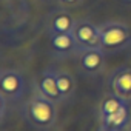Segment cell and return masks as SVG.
I'll return each mask as SVG.
<instances>
[{"mask_svg": "<svg viewBox=\"0 0 131 131\" xmlns=\"http://www.w3.org/2000/svg\"><path fill=\"white\" fill-rule=\"evenodd\" d=\"M100 31V48L106 54L119 52L131 45V29L126 23L119 20L105 22L99 26Z\"/></svg>", "mask_w": 131, "mask_h": 131, "instance_id": "cell-2", "label": "cell"}, {"mask_svg": "<svg viewBox=\"0 0 131 131\" xmlns=\"http://www.w3.org/2000/svg\"><path fill=\"white\" fill-rule=\"evenodd\" d=\"M25 119L36 129H49L57 119L56 102L42 94L32 96L25 105Z\"/></svg>", "mask_w": 131, "mask_h": 131, "instance_id": "cell-1", "label": "cell"}, {"mask_svg": "<svg viewBox=\"0 0 131 131\" xmlns=\"http://www.w3.org/2000/svg\"><path fill=\"white\" fill-rule=\"evenodd\" d=\"M57 2H59L62 6H74V5L80 3L82 0H57Z\"/></svg>", "mask_w": 131, "mask_h": 131, "instance_id": "cell-13", "label": "cell"}, {"mask_svg": "<svg viewBox=\"0 0 131 131\" xmlns=\"http://www.w3.org/2000/svg\"><path fill=\"white\" fill-rule=\"evenodd\" d=\"M74 23H76V19L68 11H57V13L51 14L49 23H48V29H49V34L71 32L73 28H74Z\"/></svg>", "mask_w": 131, "mask_h": 131, "instance_id": "cell-9", "label": "cell"}, {"mask_svg": "<svg viewBox=\"0 0 131 131\" xmlns=\"http://www.w3.org/2000/svg\"><path fill=\"white\" fill-rule=\"evenodd\" d=\"M111 88L114 94L129 102L131 100V68L128 67L119 68L111 77Z\"/></svg>", "mask_w": 131, "mask_h": 131, "instance_id": "cell-8", "label": "cell"}, {"mask_svg": "<svg viewBox=\"0 0 131 131\" xmlns=\"http://www.w3.org/2000/svg\"><path fill=\"white\" fill-rule=\"evenodd\" d=\"M37 91H39V94L45 96L46 99H49V100H52L56 103L62 102L59 85H57L56 70H45L39 76V79H37Z\"/></svg>", "mask_w": 131, "mask_h": 131, "instance_id": "cell-7", "label": "cell"}, {"mask_svg": "<svg viewBox=\"0 0 131 131\" xmlns=\"http://www.w3.org/2000/svg\"><path fill=\"white\" fill-rule=\"evenodd\" d=\"M49 45L54 54H57L59 57L65 59V57H71L80 52L79 45L73 36V32H56V34H49Z\"/></svg>", "mask_w": 131, "mask_h": 131, "instance_id": "cell-6", "label": "cell"}, {"mask_svg": "<svg viewBox=\"0 0 131 131\" xmlns=\"http://www.w3.org/2000/svg\"><path fill=\"white\" fill-rule=\"evenodd\" d=\"M71 32L80 51L90 49V48H100V31H99V26L94 25L91 20L77 19Z\"/></svg>", "mask_w": 131, "mask_h": 131, "instance_id": "cell-5", "label": "cell"}, {"mask_svg": "<svg viewBox=\"0 0 131 131\" xmlns=\"http://www.w3.org/2000/svg\"><path fill=\"white\" fill-rule=\"evenodd\" d=\"M128 122H129V110L126 106L116 114H111L105 119H100L99 131H123L126 128Z\"/></svg>", "mask_w": 131, "mask_h": 131, "instance_id": "cell-10", "label": "cell"}, {"mask_svg": "<svg viewBox=\"0 0 131 131\" xmlns=\"http://www.w3.org/2000/svg\"><path fill=\"white\" fill-rule=\"evenodd\" d=\"M26 83L23 76L11 68H3L0 73V97L6 102H17L23 97Z\"/></svg>", "mask_w": 131, "mask_h": 131, "instance_id": "cell-3", "label": "cell"}, {"mask_svg": "<svg viewBox=\"0 0 131 131\" xmlns=\"http://www.w3.org/2000/svg\"><path fill=\"white\" fill-rule=\"evenodd\" d=\"M128 106V102L123 100L122 97H119L117 94H108L102 102H100V106H99V119H105L111 114H116L119 111H122L123 108Z\"/></svg>", "mask_w": 131, "mask_h": 131, "instance_id": "cell-11", "label": "cell"}, {"mask_svg": "<svg viewBox=\"0 0 131 131\" xmlns=\"http://www.w3.org/2000/svg\"><path fill=\"white\" fill-rule=\"evenodd\" d=\"M123 2H128V3H131V0H123Z\"/></svg>", "mask_w": 131, "mask_h": 131, "instance_id": "cell-14", "label": "cell"}, {"mask_svg": "<svg viewBox=\"0 0 131 131\" xmlns=\"http://www.w3.org/2000/svg\"><path fill=\"white\" fill-rule=\"evenodd\" d=\"M56 76H57V85H59L62 102H65V100H68L70 97L74 96L76 80H74L71 73L65 71V70H56Z\"/></svg>", "mask_w": 131, "mask_h": 131, "instance_id": "cell-12", "label": "cell"}, {"mask_svg": "<svg viewBox=\"0 0 131 131\" xmlns=\"http://www.w3.org/2000/svg\"><path fill=\"white\" fill-rule=\"evenodd\" d=\"M106 52L102 48H90V49H82L77 54V63H79V70L82 74L88 77L99 76L105 70V63H106Z\"/></svg>", "mask_w": 131, "mask_h": 131, "instance_id": "cell-4", "label": "cell"}]
</instances>
